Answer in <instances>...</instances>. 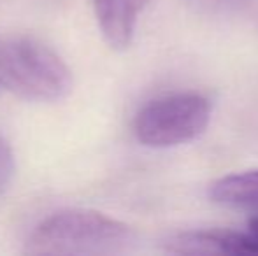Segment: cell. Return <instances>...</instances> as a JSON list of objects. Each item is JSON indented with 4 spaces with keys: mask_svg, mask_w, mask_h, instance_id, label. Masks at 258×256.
<instances>
[{
    "mask_svg": "<svg viewBox=\"0 0 258 256\" xmlns=\"http://www.w3.org/2000/svg\"><path fill=\"white\" fill-rule=\"evenodd\" d=\"M213 102L199 92L170 93L150 100L137 111L132 130L143 146L167 149L195 140L206 132Z\"/></svg>",
    "mask_w": 258,
    "mask_h": 256,
    "instance_id": "3",
    "label": "cell"
},
{
    "mask_svg": "<svg viewBox=\"0 0 258 256\" xmlns=\"http://www.w3.org/2000/svg\"><path fill=\"white\" fill-rule=\"evenodd\" d=\"M134 242L126 223L92 209H63L34 226L25 242L30 254H112Z\"/></svg>",
    "mask_w": 258,
    "mask_h": 256,
    "instance_id": "1",
    "label": "cell"
},
{
    "mask_svg": "<svg viewBox=\"0 0 258 256\" xmlns=\"http://www.w3.org/2000/svg\"><path fill=\"white\" fill-rule=\"evenodd\" d=\"M14 168H16L14 151L11 147L9 140L0 135V197L9 188L14 176Z\"/></svg>",
    "mask_w": 258,
    "mask_h": 256,
    "instance_id": "7",
    "label": "cell"
},
{
    "mask_svg": "<svg viewBox=\"0 0 258 256\" xmlns=\"http://www.w3.org/2000/svg\"><path fill=\"white\" fill-rule=\"evenodd\" d=\"M248 232L251 233L253 237L258 240V216L249 219V226H248Z\"/></svg>",
    "mask_w": 258,
    "mask_h": 256,
    "instance_id": "8",
    "label": "cell"
},
{
    "mask_svg": "<svg viewBox=\"0 0 258 256\" xmlns=\"http://www.w3.org/2000/svg\"><path fill=\"white\" fill-rule=\"evenodd\" d=\"M209 197L227 207L258 209V170L223 176L211 185Z\"/></svg>",
    "mask_w": 258,
    "mask_h": 256,
    "instance_id": "6",
    "label": "cell"
},
{
    "mask_svg": "<svg viewBox=\"0 0 258 256\" xmlns=\"http://www.w3.org/2000/svg\"><path fill=\"white\" fill-rule=\"evenodd\" d=\"M163 249L170 254L214 256V254H258V240L249 232L234 230H195L181 232L165 240Z\"/></svg>",
    "mask_w": 258,
    "mask_h": 256,
    "instance_id": "4",
    "label": "cell"
},
{
    "mask_svg": "<svg viewBox=\"0 0 258 256\" xmlns=\"http://www.w3.org/2000/svg\"><path fill=\"white\" fill-rule=\"evenodd\" d=\"M186 2L194 4V6L207 7V6H213V4H218V2H220V0H186Z\"/></svg>",
    "mask_w": 258,
    "mask_h": 256,
    "instance_id": "9",
    "label": "cell"
},
{
    "mask_svg": "<svg viewBox=\"0 0 258 256\" xmlns=\"http://www.w3.org/2000/svg\"><path fill=\"white\" fill-rule=\"evenodd\" d=\"M148 0H93L99 30L114 51L130 48L136 35L137 16Z\"/></svg>",
    "mask_w": 258,
    "mask_h": 256,
    "instance_id": "5",
    "label": "cell"
},
{
    "mask_svg": "<svg viewBox=\"0 0 258 256\" xmlns=\"http://www.w3.org/2000/svg\"><path fill=\"white\" fill-rule=\"evenodd\" d=\"M0 86L34 102H58L72 90V72L54 49L25 34L0 35Z\"/></svg>",
    "mask_w": 258,
    "mask_h": 256,
    "instance_id": "2",
    "label": "cell"
}]
</instances>
